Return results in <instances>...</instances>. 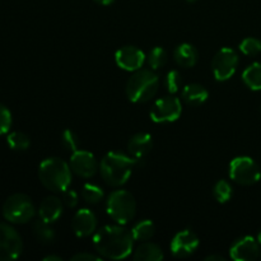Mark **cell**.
I'll return each mask as SVG.
<instances>
[{
    "label": "cell",
    "mask_w": 261,
    "mask_h": 261,
    "mask_svg": "<svg viewBox=\"0 0 261 261\" xmlns=\"http://www.w3.org/2000/svg\"><path fill=\"white\" fill-rule=\"evenodd\" d=\"M134 237L132 231L119 226H105L93 236L94 249L99 256L110 260L126 259L134 247Z\"/></svg>",
    "instance_id": "6da1fadb"
},
{
    "label": "cell",
    "mask_w": 261,
    "mask_h": 261,
    "mask_svg": "<svg viewBox=\"0 0 261 261\" xmlns=\"http://www.w3.org/2000/svg\"><path fill=\"white\" fill-rule=\"evenodd\" d=\"M137 163L138 161L129 155L119 152H110L102 158L99 163V172L107 185L119 188L127 182Z\"/></svg>",
    "instance_id": "7a4b0ae2"
},
{
    "label": "cell",
    "mask_w": 261,
    "mask_h": 261,
    "mask_svg": "<svg viewBox=\"0 0 261 261\" xmlns=\"http://www.w3.org/2000/svg\"><path fill=\"white\" fill-rule=\"evenodd\" d=\"M70 165L58 157L46 158L38 167L41 184L54 193H64L71 184Z\"/></svg>",
    "instance_id": "3957f363"
},
{
    "label": "cell",
    "mask_w": 261,
    "mask_h": 261,
    "mask_svg": "<svg viewBox=\"0 0 261 261\" xmlns=\"http://www.w3.org/2000/svg\"><path fill=\"white\" fill-rule=\"evenodd\" d=\"M160 79L153 69H139L134 71L126 83L127 98L134 103H144L157 94Z\"/></svg>",
    "instance_id": "277c9868"
},
{
    "label": "cell",
    "mask_w": 261,
    "mask_h": 261,
    "mask_svg": "<svg viewBox=\"0 0 261 261\" xmlns=\"http://www.w3.org/2000/svg\"><path fill=\"white\" fill-rule=\"evenodd\" d=\"M107 214L117 224H126L134 218L137 201L134 195L127 190H115L107 199Z\"/></svg>",
    "instance_id": "5b68a950"
},
{
    "label": "cell",
    "mask_w": 261,
    "mask_h": 261,
    "mask_svg": "<svg viewBox=\"0 0 261 261\" xmlns=\"http://www.w3.org/2000/svg\"><path fill=\"white\" fill-rule=\"evenodd\" d=\"M36 209L30 196L25 194H13L3 205V216L8 222L23 224L32 221Z\"/></svg>",
    "instance_id": "8992f818"
},
{
    "label": "cell",
    "mask_w": 261,
    "mask_h": 261,
    "mask_svg": "<svg viewBox=\"0 0 261 261\" xmlns=\"http://www.w3.org/2000/svg\"><path fill=\"white\" fill-rule=\"evenodd\" d=\"M229 177L239 185L251 186L260 181L261 170L252 158L241 155L229 163Z\"/></svg>",
    "instance_id": "52a82bcc"
},
{
    "label": "cell",
    "mask_w": 261,
    "mask_h": 261,
    "mask_svg": "<svg viewBox=\"0 0 261 261\" xmlns=\"http://www.w3.org/2000/svg\"><path fill=\"white\" fill-rule=\"evenodd\" d=\"M240 59L236 51L231 47H222L214 55L212 61V70L218 82H226L232 78L237 70Z\"/></svg>",
    "instance_id": "ba28073f"
},
{
    "label": "cell",
    "mask_w": 261,
    "mask_h": 261,
    "mask_svg": "<svg viewBox=\"0 0 261 261\" xmlns=\"http://www.w3.org/2000/svg\"><path fill=\"white\" fill-rule=\"evenodd\" d=\"M23 251V241L9 224L0 223V261L15 260Z\"/></svg>",
    "instance_id": "9c48e42d"
},
{
    "label": "cell",
    "mask_w": 261,
    "mask_h": 261,
    "mask_svg": "<svg viewBox=\"0 0 261 261\" xmlns=\"http://www.w3.org/2000/svg\"><path fill=\"white\" fill-rule=\"evenodd\" d=\"M182 106L181 101L176 97L166 96L158 98L150 110V119L157 124L173 122L181 116Z\"/></svg>",
    "instance_id": "30bf717a"
},
{
    "label": "cell",
    "mask_w": 261,
    "mask_h": 261,
    "mask_svg": "<svg viewBox=\"0 0 261 261\" xmlns=\"http://www.w3.org/2000/svg\"><path fill=\"white\" fill-rule=\"evenodd\" d=\"M199 247V239L190 229H184L176 233L171 241V254L177 259H186L191 256Z\"/></svg>",
    "instance_id": "8fae6325"
},
{
    "label": "cell",
    "mask_w": 261,
    "mask_h": 261,
    "mask_svg": "<svg viewBox=\"0 0 261 261\" xmlns=\"http://www.w3.org/2000/svg\"><path fill=\"white\" fill-rule=\"evenodd\" d=\"M70 168L76 176L83 178L93 177L99 170L97 158L91 152L83 149H76L70 158Z\"/></svg>",
    "instance_id": "7c38bea8"
},
{
    "label": "cell",
    "mask_w": 261,
    "mask_h": 261,
    "mask_svg": "<svg viewBox=\"0 0 261 261\" xmlns=\"http://www.w3.org/2000/svg\"><path fill=\"white\" fill-rule=\"evenodd\" d=\"M147 56L140 48L135 46H124L115 54V61L117 66L126 71H137L143 68Z\"/></svg>",
    "instance_id": "4fadbf2b"
},
{
    "label": "cell",
    "mask_w": 261,
    "mask_h": 261,
    "mask_svg": "<svg viewBox=\"0 0 261 261\" xmlns=\"http://www.w3.org/2000/svg\"><path fill=\"white\" fill-rule=\"evenodd\" d=\"M261 247L257 240L245 236L237 240L229 249V256L236 261H254L260 256Z\"/></svg>",
    "instance_id": "5bb4252c"
},
{
    "label": "cell",
    "mask_w": 261,
    "mask_h": 261,
    "mask_svg": "<svg viewBox=\"0 0 261 261\" xmlns=\"http://www.w3.org/2000/svg\"><path fill=\"white\" fill-rule=\"evenodd\" d=\"M71 228L76 237H88L97 228V217L91 209H79L73 217Z\"/></svg>",
    "instance_id": "9a60e30c"
},
{
    "label": "cell",
    "mask_w": 261,
    "mask_h": 261,
    "mask_svg": "<svg viewBox=\"0 0 261 261\" xmlns=\"http://www.w3.org/2000/svg\"><path fill=\"white\" fill-rule=\"evenodd\" d=\"M153 148V139L147 133H137L127 142L129 154L137 161L143 160Z\"/></svg>",
    "instance_id": "2e32d148"
},
{
    "label": "cell",
    "mask_w": 261,
    "mask_h": 261,
    "mask_svg": "<svg viewBox=\"0 0 261 261\" xmlns=\"http://www.w3.org/2000/svg\"><path fill=\"white\" fill-rule=\"evenodd\" d=\"M63 214V200L56 196H47L38 206V217L47 223H54Z\"/></svg>",
    "instance_id": "e0dca14e"
},
{
    "label": "cell",
    "mask_w": 261,
    "mask_h": 261,
    "mask_svg": "<svg viewBox=\"0 0 261 261\" xmlns=\"http://www.w3.org/2000/svg\"><path fill=\"white\" fill-rule=\"evenodd\" d=\"M208 89L199 83H190L184 87L182 89V99L189 106H200L208 99Z\"/></svg>",
    "instance_id": "ac0fdd59"
},
{
    "label": "cell",
    "mask_w": 261,
    "mask_h": 261,
    "mask_svg": "<svg viewBox=\"0 0 261 261\" xmlns=\"http://www.w3.org/2000/svg\"><path fill=\"white\" fill-rule=\"evenodd\" d=\"M173 59L181 68H193L198 63L199 54L190 43H181L173 51Z\"/></svg>",
    "instance_id": "d6986e66"
},
{
    "label": "cell",
    "mask_w": 261,
    "mask_h": 261,
    "mask_svg": "<svg viewBox=\"0 0 261 261\" xmlns=\"http://www.w3.org/2000/svg\"><path fill=\"white\" fill-rule=\"evenodd\" d=\"M133 259L135 261H161L163 259V252L158 245L144 241L137 247Z\"/></svg>",
    "instance_id": "ffe728a7"
},
{
    "label": "cell",
    "mask_w": 261,
    "mask_h": 261,
    "mask_svg": "<svg viewBox=\"0 0 261 261\" xmlns=\"http://www.w3.org/2000/svg\"><path fill=\"white\" fill-rule=\"evenodd\" d=\"M242 81L252 91H261V63L247 66L242 73Z\"/></svg>",
    "instance_id": "44dd1931"
},
{
    "label": "cell",
    "mask_w": 261,
    "mask_h": 261,
    "mask_svg": "<svg viewBox=\"0 0 261 261\" xmlns=\"http://www.w3.org/2000/svg\"><path fill=\"white\" fill-rule=\"evenodd\" d=\"M155 226L150 219H143L135 223L132 228V234L135 241H148L154 236Z\"/></svg>",
    "instance_id": "7402d4cb"
},
{
    "label": "cell",
    "mask_w": 261,
    "mask_h": 261,
    "mask_svg": "<svg viewBox=\"0 0 261 261\" xmlns=\"http://www.w3.org/2000/svg\"><path fill=\"white\" fill-rule=\"evenodd\" d=\"M50 224L51 223H47V222L42 221L41 218L33 222V234L41 244H51L55 240V231L51 228Z\"/></svg>",
    "instance_id": "603a6c76"
},
{
    "label": "cell",
    "mask_w": 261,
    "mask_h": 261,
    "mask_svg": "<svg viewBox=\"0 0 261 261\" xmlns=\"http://www.w3.org/2000/svg\"><path fill=\"white\" fill-rule=\"evenodd\" d=\"M167 51L163 47H161V46H155V47L152 48V50L149 51V54L147 55L148 65H149L150 69H153V70H157V69L165 66V64L167 63Z\"/></svg>",
    "instance_id": "cb8c5ba5"
},
{
    "label": "cell",
    "mask_w": 261,
    "mask_h": 261,
    "mask_svg": "<svg viewBox=\"0 0 261 261\" xmlns=\"http://www.w3.org/2000/svg\"><path fill=\"white\" fill-rule=\"evenodd\" d=\"M213 195L217 199V201L221 204L227 203L231 200L232 195H233V189L232 185L226 180L217 181L216 185L213 188Z\"/></svg>",
    "instance_id": "d4e9b609"
},
{
    "label": "cell",
    "mask_w": 261,
    "mask_h": 261,
    "mask_svg": "<svg viewBox=\"0 0 261 261\" xmlns=\"http://www.w3.org/2000/svg\"><path fill=\"white\" fill-rule=\"evenodd\" d=\"M82 198L88 204H98L103 199V190L94 184H86L82 188Z\"/></svg>",
    "instance_id": "484cf974"
},
{
    "label": "cell",
    "mask_w": 261,
    "mask_h": 261,
    "mask_svg": "<svg viewBox=\"0 0 261 261\" xmlns=\"http://www.w3.org/2000/svg\"><path fill=\"white\" fill-rule=\"evenodd\" d=\"M8 145L14 150H25L31 145L30 137L22 132H13L7 138Z\"/></svg>",
    "instance_id": "4316f807"
},
{
    "label": "cell",
    "mask_w": 261,
    "mask_h": 261,
    "mask_svg": "<svg viewBox=\"0 0 261 261\" xmlns=\"http://www.w3.org/2000/svg\"><path fill=\"white\" fill-rule=\"evenodd\" d=\"M181 86H182V78H181L180 71L171 70L168 71L167 75L165 78V87L167 89L168 93L175 94L176 92L180 91Z\"/></svg>",
    "instance_id": "83f0119b"
},
{
    "label": "cell",
    "mask_w": 261,
    "mask_h": 261,
    "mask_svg": "<svg viewBox=\"0 0 261 261\" xmlns=\"http://www.w3.org/2000/svg\"><path fill=\"white\" fill-rule=\"evenodd\" d=\"M240 50L247 56H256L261 53V41L255 37H247L240 43Z\"/></svg>",
    "instance_id": "f1b7e54d"
},
{
    "label": "cell",
    "mask_w": 261,
    "mask_h": 261,
    "mask_svg": "<svg viewBox=\"0 0 261 261\" xmlns=\"http://www.w3.org/2000/svg\"><path fill=\"white\" fill-rule=\"evenodd\" d=\"M61 144L65 149L71 150V152H75L76 149H79V138L73 130L66 129L61 133Z\"/></svg>",
    "instance_id": "f546056e"
},
{
    "label": "cell",
    "mask_w": 261,
    "mask_h": 261,
    "mask_svg": "<svg viewBox=\"0 0 261 261\" xmlns=\"http://www.w3.org/2000/svg\"><path fill=\"white\" fill-rule=\"evenodd\" d=\"M12 127V114L9 109L0 103V135L7 134Z\"/></svg>",
    "instance_id": "4dcf8cb0"
},
{
    "label": "cell",
    "mask_w": 261,
    "mask_h": 261,
    "mask_svg": "<svg viewBox=\"0 0 261 261\" xmlns=\"http://www.w3.org/2000/svg\"><path fill=\"white\" fill-rule=\"evenodd\" d=\"M78 201V193H76V191L69 190V189H66V190L64 191L63 203L65 204L68 208H75Z\"/></svg>",
    "instance_id": "1f68e13d"
},
{
    "label": "cell",
    "mask_w": 261,
    "mask_h": 261,
    "mask_svg": "<svg viewBox=\"0 0 261 261\" xmlns=\"http://www.w3.org/2000/svg\"><path fill=\"white\" fill-rule=\"evenodd\" d=\"M71 260L73 261H99L102 259L101 256L89 254V252H79V254H75L74 256H71Z\"/></svg>",
    "instance_id": "d6a6232c"
},
{
    "label": "cell",
    "mask_w": 261,
    "mask_h": 261,
    "mask_svg": "<svg viewBox=\"0 0 261 261\" xmlns=\"http://www.w3.org/2000/svg\"><path fill=\"white\" fill-rule=\"evenodd\" d=\"M43 261H63V257L58 256V255H48V256L43 257Z\"/></svg>",
    "instance_id": "836d02e7"
},
{
    "label": "cell",
    "mask_w": 261,
    "mask_h": 261,
    "mask_svg": "<svg viewBox=\"0 0 261 261\" xmlns=\"http://www.w3.org/2000/svg\"><path fill=\"white\" fill-rule=\"evenodd\" d=\"M206 261H224L223 256H218V255H211V256L205 257Z\"/></svg>",
    "instance_id": "e575fe53"
},
{
    "label": "cell",
    "mask_w": 261,
    "mask_h": 261,
    "mask_svg": "<svg viewBox=\"0 0 261 261\" xmlns=\"http://www.w3.org/2000/svg\"><path fill=\"white\" fill-rule=\"evenodd\" d=\"M97 4H101V5H111L115 0H94Z\"/></svg>",
    "instance_id": "d590c367"
},
{
    "label": "cell",
    "mask_w": 261,
    "mask_h": 261,
    "mask_svg": "<svg viewBox=\"0 0 261 261\" xmlns=\"http://www.w3.org/2000/svg\"><path fill=\"white\" fill-rule=\"evenodd\" d=\"M257 241H259V244H260V247H261V232L259 233V237H257Z\"/></svg>",
    "instance_id": "8d00e7d4"
},
{
    "label": "cell",
    "mask_w": 261,
    "mask_h": 261,
    "mask_svg": "<svg viewBox=\"0 0 261 261\" xmlns=\"http://www.w3.org/2000/svg\"><path fill=\"white\" fill-rule=\"evenodd\" d=\"M186 2H188V3H195V2H198V0H186Z\"/></svg>",
    "instance_id": "74e56055"
},
{
    "label": "cell",
    "mask_w": 261,
    "mask_h": 261,
    "mask_svg": "<svg viewBox=\"0 0 261 261\" xmlns=\"http://www.w3.org/2000/svg\"><path fill=\"white\" fill-rule=\"evenodd\" d=\"M260 112H261V109H260Z\"/></svg>",
    "instance_id": "f35d334b"
}]
</instances>
